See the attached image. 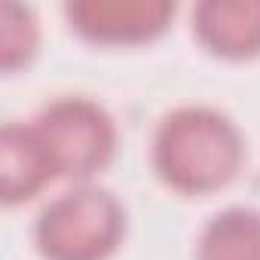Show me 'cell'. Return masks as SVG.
<instances>
[{"label": "cell", "instance_id": "cell-3", "mask_svg": "<svg viewBox=\"0 0 260 260\" xmlns=\"http://www.w3.org/2000/svg\"><path fill=\"white\" fill-rule=\"evenodd\" d=\"M55 169V178L89 184L116 156V122L110 110L89 95H55L31 119Z\"/></svg>", "mask_w": 260, "mask_h": 260}, {"label": "cell", "instance_id": "cell-7", "mask_svg": "<svg viewBox=\"0 0 260 260\" xmlns=\"http://www.w3.org/2000/svg\"><path fill=\"white\" fill-rule=\"evenodd\" d=\"M196 260H260V208L214 211L196 239Z\"/></svg>", "mask_w": 260, "mask_h": 260}, {"label": "cell", "instance_id": "cell-5", "mask_svg": "<svg viewBox=\"0 0 260 260\" xmlns=\"http://www.w3.org/2000/svg\"><path fill=\"white\" fill-rule=\"evenodd\" d=\"M193 37L217 58L260 55V0H199L190 13Z\"/></svg>", "mask_w": 260, "mask_h": 260}, {"label": "cell", "instance_id": "cell-6", "mask_svg": "<svg viewBox=\"0 0 260 260\" xmlns=\"http://www.w3.org/2000/svg\"><path fill=\"white\" fill-rule=\"evenodd\" d=\"M0 172H4L7 205L28 202L55 181V169L31 122H4V128H0Z\"/></svg>", "mask_w": 260, "mask_h": 260}, {"label": "cell", "instance_id": "cell-4", "mask_svg": "<svg viewBox=\"0 0 260 260\" xmlns=\"http://www.w3.org/2000/svg\"><path fill=\"white\" fill-rule=\"evenodd\" d=\"M71 31L98 46H138L162 37L178 13L175 0H68Z\"/></svg>", "mask_w": 260, "mask_h": 260}, {"label": "cell", "instance_id": "cell-8", "mask_svg": "<svg viewBox=\"0 0 260 260\" xmlns=\"http://www.w3.org/2000/svg\"><path fill=\"white\" fill-rule=\"evenodd\" d=\"M37 46L40 25L34 10L25 4H13V0L0 7V68L13 74L37 55Z\"/></svg>", "mask_w": 260, "mask_h": 260}, {"label": "cell", "instance_id": "cell-1", "mask_svg": "<svg viewBox=\"0 0 260 260\" xmlns=\"http://www.w3.org/2000/svg\"><path fill=\"white\" fill-rule=\"evenodd\" d=\"M156 178L184 196L223 190L245 162V138L230 113L211 104H178L153 128Z\"/></svg>", "mask_w": 260, "mask_h": 260}, {"label": "cell", "instance_id": "cell-2", "mask_svg": "<svg viewBox=\"0 0 260 260\" xmlns=\"http://www.w3.org/2000/svg\"><path fill=\"white\" fill-rule=\"evenodd\" d=\"M125 230V205L107 187L71 184L34 217V248L43 260H110Z\"/></svg>", "mask_w": 260, "mask_h": 260}]
</instances>
